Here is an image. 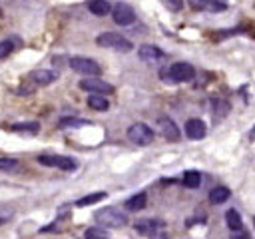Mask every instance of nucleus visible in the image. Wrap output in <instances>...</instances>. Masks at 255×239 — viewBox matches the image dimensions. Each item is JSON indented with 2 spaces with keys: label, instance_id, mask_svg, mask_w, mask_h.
Returning <instances> with one entry per match:
<instances>
[{
  "label": "nucleus",
  "instance_id": "1",
  "mask_svg": "<svg viewBox=\"0 0 255 239\" xmlns=\"http://www.w3.org/2000/svg\"><path fill=\"white\" fill-rule=\"evenodd\" d=\"M94 219L100 227H106V229H120V227H126L128 225V215L122 213L120 209L116 207H104V209H98L94 213Z\"/></svg>",
  "mask_w": 255,
  "mask_h": 239
},
{
  "label": "nucleus",
  "instance_id": "2",
  "mask_svg": "<svg viewBox=\"0 0 255 239\" xmlns=\"http://www.w3.org/2000/svg\"><path fill=\"white\" fill-rule=\"evenodd\" d=\"M96 44L102 46V48H112L116 52H129L133 48L131 40L124 38L122 34H116V32H104L96 38Z\"/></svg>",
  "mask_w": 255,
  "mask_h": 239
},
{
  "label": "nucleus",
  "instance_id": "3",
  "mask_svg": "<svg viewBox=\"0 0 255 239\" xmlns=\"http://www.w3.org/2000/svg\"><path fill=\"white\" fill-rule=\"evenodd\" d=\"M38 163L46 165V167H58L64 171H74L78 167V161L66 155H58V153H42L38 155Z\"/></svg>",
  "mask_w": 255,
  "mask_h": 239
},
{
  "label": "nucleus",
  "instance_id": "4",
  "mask_svg": "<svg viewBox=\"0 0 255 239\" xmlns=\"http://www.w3.org/2000/svg\"><path fill=\"white\" fill-rule=\"evenodd\" d=\"M70 68L82 76H100L102 74V68L96 60L92 58H86V56H72L70 58Z\"/></svg>",
  "mask_w": 255,
  "mask_h": 239
},
{
  "label": "nucleus",
  "instance_id": "5",
  "mask_svg": "<svg viewBox=\"0 0 255 239\" xmlns=\"http://www.w3.org/2000/svg\"><path fill=\"white\" fill-rule=\"evenodd\" d=\"M128 137L135 145H149L153 141V129L149 125L137 121V123H133V125L128 127Z\"/></svg>",
  "mask_w": 255,
  "mask_h": 239
},
{
  "label": "nucleus",
  "instance_id": "6",
  "mask_svg": "<svg viewBox=\"0 0 255 239\" xmlns=\"http://www.w3.org/2000/svg\"><path fill=\"white\" fill-rule=\"evenodd\" d=\"M110 14H112V20L118 24V26H129L135 22V12L129 4L126 2H118L114 8H110Z\"/></svg>",
  "mask_w": 255,
  "mask_h": 239
},
{
  "label": "nucleus",
  "instance_id": "7",
  "mask_svg": "<svg viewBox=\"0 0 255 239\" xmlns=\"http://www.w3.org/2000/svg\"><path fill=\"white\" fill-rule=\"evenodd\" d=\"M80 90L84 92H90V94H102V96H108V94H114V86L100 80V78H88V80H82L80 82Z\"/></svg>",
  "mask_w": 255,
  "mask_h": 239
},
{
  "label": "nucleus",
  "instance_id": "8",
  "mask_svg": "<svg viewBox=\"0 0 255 239\" xmlns=\"http://www.w3.org/2000/svg\"><path fill=\"white\" fill-rule=\"evenodd\" d=\"M193 76H195V70L187 62H175L169 68V78L173 82H189V80H193Z\"/></svg>",
  "mask_w": 255,
  "mask_h": 239
},
{
  "label": "nucleus",
  "instance_id": "9",
  "mask_svg": "<svg viewBox=\"0 0 255 239\" xmlns=\"http://www.w3.org/2000/svg\"><path fill=\"white\" fill-rule=\"evenodd\" d=\"M58 78H60V74H58L56 70H44V68L34 70V72L28 74V80H30L32 84H36V86H50V84H54Z\"/></svg>",
  "mask_w": 255,
  "mask_h": 239
},
{
  "label": "nucleus",
  "instance_id": "10",
  "mask_svg": "<svg viewBox=\"0 0 255 239\" xmlns=\"http://www.w3.org/2000/svg\"><path fill=\"white\" fill-rule=\"evenodd\" d=\"M157 125H159V129H161V135H163L167 141H179V127H177V123H175L171 118H167V116L159 118V120H157Z\"/></svg>",
  "mask_w": 255,
  "mask_h": 239
},
{
  "label": "nucleus",
  "instance_id": "11",
  "mask_svg": "<svg viewBox=\"0 0 255 239\" xmlns=\"http://www.w3.org/2000/svg\"><path fill=\"white\" fill-rule=\"evenodd\" d=\"M133 227L143 235H161L163 221H159V219H139V221H135Z\"/></svg>",
  "mask_w": 255,
  "mask_h": 239
},
{
  "label": "nucleus",
  "instance_id": "12",
  "mask_svg": "<svg viewBox=\"0 0 255 239\" xmlns=\"http://www.w3.org/2000/svg\"><path fill=\"white\" fill-rule=\"evenodd\" d=\"M205 133H207V125L201 120H197V118L187 120V123H185V135L189 139H203Z\"/></svg>",
  "mask_w": 255,
  "mask_h": 239
},
{
  "label": "nucleus",
  "instance_id": "13",
  "mask_svg": "<svg viewBox=\"0 0 255 239\" xmlns=\"http://www.w3.org/2000/svg\"><path fill=\"white\" fill-rule=\"evenodd\" d=\"M22 46V40L16 36V34H12V36H8L6 40H2L0 42V60H4V58H8L14 50H18Z\"/></svg>",
  "mask_w": 255,
  "mask_h": 239
},
{
  "label": "nucleus",
  "instance_id": "14",
  "mask_svg": "<svg viewBox=\"0 0 255 239\" xmlns=\"http://www.w3.org/2000/svg\"><path fill=\"white\" fill-rule=\"evenodd\" d=\"M145 205H147V193L145 191H139V193H133L128 201H126V207H128V211H141V209H145Z\"/></svg>",
  "mask_w": 255,
  "mask_h": 239
},
{
  "label": "nucleus",
  "instance_id": "15",
  "mask_svg": "<svg viewBox=\"0 0 255 239\" xmlns=\"http://www.w3.org/2000/svg\"><path fill=\"white\" fill-rule=\"evenodd\" d=\"M165 54L157 48V46H153V44H143V46H139V58L141 60H147V62H155V60H159V58H163Z\"/></svg>",
  "mask_w": 255,
  "mask_h": 239
},
{
  "label": "nucleus",
  "instance_id": "16",
  "mask_svg": "<svg viewBox=\"0 0 255 239\" xmlns=\"http://www.w3.org/2000/svg\"><path fill=\"white\" fill-rule=\"evenodd\" d=\"M229 195H231V191H229L225 185H219V187H213V189L209 191V201H211L213 205H219V203H225V201L229 199Z\"/></svg>",
  "mask_w": 255,
  "mask_h": 239
},
{
  "label": "nucleus",
  "instance_id": "17",
  "mask_svg": "<svg viewBox=\"0 0 255 239\" xmlns=\"http://www.w3.org/2000/svg\"><path fill=\"white\" fill-rule=\"evenodd\" d=\"M110 2L108 0H88V10L94 14V16H106L110 14Z\"/></svg>",
  "mask_w": 255,
  "mask_h": 239
},
{
  "label": "nucleus",
  "instance_id": "18",
  "mask_svg": "<svg viewBox=\"0 0 255 239\" xmlns=\"http://www.w3.org/2000/svg\"><path fill=\"white\" fill-rule=\"evenodd\" d=\"M181 183H183L187 189H195V187H199V183H201V173H199L197 169H187V171L183 173V177H181Z\"/></svg>",
  "mask_w": 255,
  "mask_h": 239
},
{
  "label": "nucleus",
  "instance_id": "19",
  "mask_svg": "<svg viewBox=\"0 0 255 239\" xmlns=\"http://www.w3.org/2000/svg\"><path fill=\"white\" fill-rule=\"evenodd\" d=\"M225 221H227V227L231 231H239L243 227V221H241V213L237 209H227L225 213Z\"/></svg>",
  "mask_w": 255,
  "mask_h": 239
},
{
  "label": "nucleus",
  "instance_id": "20",
  "mask_svg": "<svg viewBox=\"0 0 255 239\" xmlns=\"http://www.w3.org/2000/svg\"><path fill=\"white\" fill-rule=\"evenodd\" d=\"M12 131L36 135V133L40 131V123H38V121H20V123H14V125H12Z\"/></svg>",
  "mask_w": 255,
  "mask_h": 239
},
{
  "label": "nucleus",
  "instance_id": "21",
  "mask_svg": "<svg viewBox=\"0 0 255 239\" xmlns=\"http://www.w3.org/2000/svg\"><path fill=\"white\" fill-rule=\"evenodd\" d=\"M88 106L92 108V110H98V112H106L108 108H110V102L102 96V94H92L90 98H88Z\"/></svg>",
  "mask_w": 255,
  "mask_h": 239
},
{
  "label": "nucleus",
  "instance_id": "22",
  "mask_svg": "<svg viewBox=\"0 0 255 239\" xmlns=\"http://www.w3.org/2000/svg\"><path fill=\"white\" fill-rule=\"evenodd\" d=\"M106 197H108V193H106V191H96V193H90V195L80 197V199L76 201V205H78V207L94 205V203H98V201H102V199H106Z\"/></svg>",
  "mask_w": 255,
  "mask_h": 239
},
{
  "label": "nucleus",
  "instance_id": "23",
  "mask_svg": "<svg viewBox=\"0 0 255 239\" xmlns=\"http://www.w3.org/2000/svg\"><path fill=\"white\" fill-rule=\"evenodd\" d=\"M18 159L14 157H0V171H14L18 169Z\"/></svg>",
  "mask_w": 255,
  "mask_h": 239
},
{
  "label": "nucleus",
  "instance_id": "24",
  "mask_svg": "<svg viewBox=\"0 0 255 239\" xmlns=\"http://www.w3.org/2000/svg\"><path fill=\"white\" fill-rule=\"evenodd\" d=\"M90 121L88 120H78V118H64L58 125L60 127H72V125H76V127H82V125H88Z\"/></svg>",
  "mask_w": 255,
  "mask_h": 239
},
{
  "label": "nucleus",
  "instance_id": "25",
  "mask_svg": "<svg viewBox=\"0 0 255 239\" xmlns=\"http://www.w3.org/2000/svg\"><path fill=\"white\" fill-rule=\"evenodd\" d=\"M86 239H100V237H108V231L100 229V227H90L86 233H84Z\"/></svg>",
  "mask_w": 255,
  "mask_h": 239
},
{
  "label": "nucleus",
  "instance_id": "26",
  "mask_svg": "<svg viewBox=\"0 0 255 239\" xmlns=\"http://www.w3.org/2000/svg\"><path fill=\"white\" fill-rule=\"evenodd\" d=\"M163 2V6L167 8V10H171V12H179L181 8H183V0H161Z\"/></svg>",
  "mask_w": 255,
  "mask_h": 239
},
{
  "label": "nucleus",
  "instance_id": "27",
  "mask_svg": "<svg viewBox=\"0 0 255 239\" xmlns=\"http://www.w3.org/2000/svg\"><path fill=\"white\" fill-rule=\"evenodd\" d=\"M187 2H189V6L193 10H205L207 4H209V0H187Z\"/></svg>",
  "mask_w": 255,
  "mask_h": 239
},
{
  "label": "nucleus",
  "instance_id": "28",
  "mask_svg": "<svg viewBox=\"0 0 255 239\" xmlns=\"http://www.w3.org/2000/svg\"><path fill=\"white\" fill-rule=\"evenodd\" d=\"M12 217H14V211L12 209H0V225L6 223V221H10Z\"/></svg>",
  "mask_w": 255,
  "mask_h": 239
},
{
  "label": "nucleus",
  "instance_id": "29",
  "mask_svg": "<svg viewBox=\"0 0 255 239\" xmlns=\"http://www.w3.org/2000/svg\"><path fill=\"white\" fill-rule=\"evenodd\" d=\"M0 18H2V8H0Z\"/></svg>",
  "mask_w": 255,
  "mask_h": 239
}]
</instances>
